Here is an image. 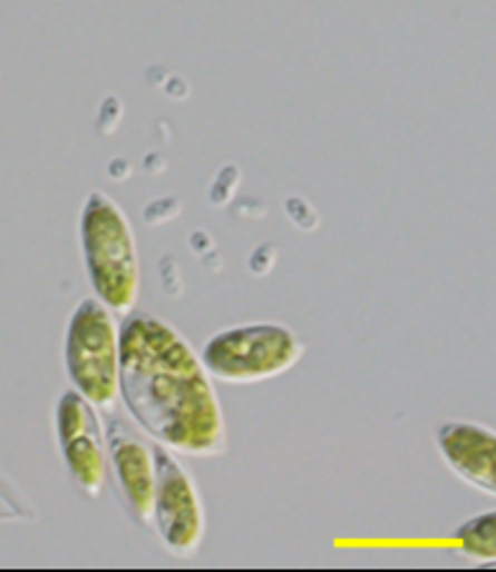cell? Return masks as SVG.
Listing matches in <instances>:
<instances>
[{
    "instance_id": "1",
    "label": "cell",
    "mask_w": 496,
    "mask_h": 572,
    "mask_svg": "<svg viewBox=\"0 0 496 572\" xmlns=\"http://www.w3.org/2000/svg\"><path fill=\"white\" fill-rule=\"evenodd\" d=\"M120 396L149 435L172 453L215 457L228 432L211 371L169 323L134 312L120 327Z\"/></svg>"
},
{
    "instance_id": "2",
    "label": "cell",
    "mask_w": 496,
    "mask_h": 572,
    "mask_svg": "<svg viewBox=\"0 0 496 572\" xmlns=\"http://www.w3.org/2000/svg\"><path fill=\"white\" fill-rule=\"evenodd\" d=\"M80 238L98 299L108 309L126 315L136 307L142 274L136 238L124 210L108 195L93 193L82 207Z\"/></svg>"
},
{
    "instance_id": "3",
    "label": "cell",
    "mask_w": 496,
    "mask_h": 572,
    "mask_svg": "<svg viewBox=\"0 0 496 572\" xmlns=\"http://www.w3.org/2000/svg\"><path fill=\"white\" fill-rule=\"evenodd\" d=\"M65 361L77 392L103 412L120 396V333L100 299H82L69 319Z\"/></svg>"
},
{
    "instance_id": "4",
    "label": "cell",
    "mask_w": 496,
    "mask_h": 572,
    "mask_svg": "<svg viewBox=\"0 0 496 572\" xmlns=\"http://www.w3.org/2000/svg\"><path fill=\"white\" fill-rule=\"evenodd\" d=\"M302 343L290 327L261 323L215 335L203 351V363L223 384H261L298 366Z\"/></svg>"
},
{
    "instance_id": "5",
    "label": "cell",
    "mask_w": 496,
    "mask_h": 572,
    "mask_svg": "<svg viewBox=\"0 0 496 572\" xmlns=\"http://www.w3.org/2000/svg\"><path fill=\"white\" fill-rule=\"evenodd\" d=\"M156 499L154 526L172 554L193 558L205 536V509L197 485L169 447L154 445Z\"/></svg>"
},
{
    "instance_id": "6",
    "label": "cell",
    "mask_w": 496,
    "mask_h": 572,
    "mask_svg": "<svg viewBox=\"0 0 496 572\" xmlns=\"http://www.w3.org/2000/svg\"><path fill=\"white\" fill-rule=\"evenodd\" d=\"M57 435L62 457L77 485L98 499L108 475V450L103 424L80 392H67L57 404Z\"/></svg>"
},
{
    "instance_id": "7",
    "label": "cell",
    "mask_w": 496,
    "mask_h": 572,
    "mask_svg": "<svg viewBox=\"0 0 496 572\" xmlns=\"http://www.w3.org/2000/svg\"><path fill=\"white\" fill-rule=\"evenodd\" d=\"M108 465L126 514L138 526H154L156 463L154 447L126 420L108 422Z\"/></svg>"
},
{
    "instance_id": "8",
    "label": "cell",
    "mask_w": 496,
    "mask_h": 572,
    "mask_svg": "<svg viewBox=\"0 0 496 572\" xmlns=\"http://www.w3.org/2000/svg\"><path fill=\"white\" fill-rule=\"evenodd\" d=\"M440 455L446 457L450 471L486 496L496 493L494 481V432L474 422H446L438 430Z\"/></svg>"
},
{
    "instance_id": "9",
    "label": "cell",
    "mask_w": 496,
    "mask_h": 572,
    "mask_svg": "<svg viewBox=\"0 0 496 572\" xmlns=\"http://www.w3.org/2000/svg\"><path fill=\"white\" fill-rule=\"evenodd\" d=\"M456 542L460 554L474 560H494L496 558V519L492 511L482 516L468 519L464 526H458Z\"/></svg>"
},
{
    "instance_id": "10",
    "label": "cell",
    "mask_w": 496,
    "mask_h": 572,
    "mask_svg": "<svg viewBox=\"0 0 496 572\" xmlns=\"http://www.w3.org/2000/svg\"><path fill=\"white\" fill-rule=\"evenodd\" d=\"M239 185H241V169L236 167V164H228V167H223L221 171H217V177L211 187V203L215 207L228 205L233 195H236Z\"/></svg>"
},
{
    "instance_id": "11",
    "label": "cell",
    "mask_w": 496,
    "mask_h": 572,
    "mask_svg": "<svg viewBox=\"0 0 496 572\" xmlns=\"http://www.w3.org/2000/svg\"><path fill=\"white\" fill-rule=\"evenodd\" d=\"M284 213L290 215V220L298 225L300 230H315L318 228V213L304 203L300 197H290L284 203Z\"/></svg>"
},
{
    "instance_id": "12",
    "label": "cell",
    "mask_w": 496,
    "mask_h": 572,
    "mask_svg": "<svg viewBox=\"0 0 496 572\" xmlns=\"http://www.w3.org/2000/svg\"><path fill=\"white\" fill-rule=\"evenodd\" d=\"M179 215V199L177 197H162L154 199L152 205H146L144 210V220L152 225H162L167 220H174Z\"/></svg>"
},
{
    "instance_id": "13",
    "label": "cell",
    "mask_w": 496,
    "mask_h": 572,
    "mask_svg": "<svg viewBox=\"0 0 496 572\" xmlns=\"http://www.w3.org/2000/svg\"><path fill=\"white\" fill-rule=\"evenodd\" d=\"M120 118H124V106H120L118 98H113L110 95V98L103 100L100 112H98V134L110 136L118 128Z\"/></svg>"
},
{
    "instance_id": "14",
    "label": "cell",
    "mask_w": 496,
    "mask_h": 572,
    "mask_svg": "<svg viewBox=\"0 0 496 572\" xmlns=\"http://www.w3.org/2000/svg\"><path fill=\"white\" fill-rule=\"evenodd\" d=\"M159 274H162L164 292H167L169 297H179V294H182V276H179V266H177V262H174V256L162 258Z\"/></svg>"
},
{
    "instance_id": "15",
    "label": "cell",
    "mask_w": 496,
    "mask_h": 572,
    "mask_svg": "<svg viewBox=\"0 0 496 572\" xmlns=\"http://www.w3.org/2000/svg\"><path fill=\"white\" fill-rule=\"evenodd\" d=\"M274 262H276V250H274V246H269V243H264V246H259V248L254 250V254H251L249 266H251V272H254V274L264 276V274L272 272Z\"/></svg>"
},
{
    "instance_id": "16",
    "label": "cell",
    "mask_w": 496,
    "mask_h": 572,
    "mask_svg": "<svg viewBox=\"0 0 496 572\" xmlns=\"http://www.w3.org/2000/svg\"><path fill=\"white\" fill-rule=\"evenodd\" d=\"M108 175L113 179H126V177H130V164L126 159H113L108 164Z\"/></svg>"
},
{
    "instance_id": "17",
    "label": "cell",
    "mask_w": 496,
    "mask_h": 572,
    "mask_svg": "<svg viewBox=\"0 0 496 572\" xmlns=\"http://www.w3.org/2000/svg\"><path fill=\"white\" fill-rule=\"evenodd\" d=\"M144 164H146V169L152 171V175H159V171L167 169V164H164V159H162L159 154H149V156H146V159H144Z\"/></svg>"
}]
</instances>
